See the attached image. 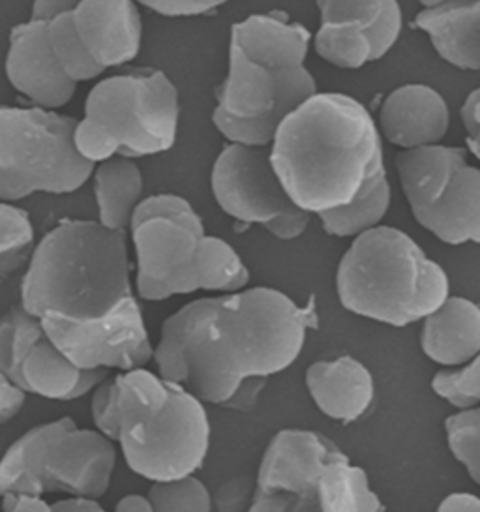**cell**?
I'll return each instance as SVG.
<instances>
[{"mask_svg":"<svg viewBox=\"0 0 480 512\" xmlns=\"http://www.w3.org/2000/svg\"><path fill=\"white\" fill-rule=\"evenodd\" d=\"M315 325L312 304L300 308L278 289L254 287L182 306L165 319L152 359L160 376L225 406L246 379L297 361Z\"/></svg>","mask_w":480,"mask_h":512,"instance_id":"obj_1","label":"cell"},{"mask_svg":"<svg viewBox=\"0 0 480 512\" xmlns=\"http://www.w3.org/2000/svg\"><path fill=\"white\" fill-rule=\"evenodd\" d=\"M270 145V162L285 192L310 214L347 205L385 169L374 117L340 92H315L280 122Z\"/></svg>","mask_w":480,"mask_h":512,"instance_id":"obj_2","label":"cell"},{"mask_svg":"<svg viewBox=\"0 0 480 512\" xmlns=\"http://www.w3.org/2000/svg\"><path fill=\"white\" fill-rule=\"evenodd\" d=\"M312 34L282 12L231 27L229 72L216 91L212 122L229 143L269 147L285 117L317 92L304 66Z\"/></svg>","mask_w":480,"mask_h":512,"instance_id":"obj_3","label":"cell"},{"mask_svg":"<svg viewBox=\"0 0 480 512\" xmlns=\"http://www.w3.org/2000/svg\"><path fill=\"white\" fill-rule=\"evenodd\" d=\"M130 297L126 231L92 220H62L34 246L21 306L38 317L92 321Z\"/></svg>","mask_w":480,"mask_h":512,"instance_id":"obj_4","label":"cell"},{"mask_svg":"<svg viewBox=\"0 0 480 512\" xmlns=\"http://www.w3.org/2000/svg\"><path fill=\"white\" fill-rule=\"evenodd\" d=\"M137 295L165 301L199 289L237 291L250 282L239 254L205 233L201 216L175 194L145 197L132 214Z\"/></svg>","mask_w":480,"mask_h":512,"instance_id":"obj_5","label":"cell"},{"mask_svg":"<svg viewBox=\"0 0 480 512\" xmlns=\"http://www.w3.org/2000/svg\"><path fill=\"white\" fill-rule=\"evenodd\" d=\"M119 387L122 456L128 467L149 481L194 475L210 445V424L203 402L184 385L134 368L115 376Z\"/></svg>","mask_w":480,"mask_h":512,"instance_id":"obj_6","label":"cell"},{"mask_svg":"<svg viewBox=\"0 0 480 512\" xmlns=\"http://www.w3.org/2000/svg\"><path fill=\"white\" fill-rule=\"evenodd\" d=\"M449 289L443 267L394 227L375 226L357 235L336 272L345 310L392 327L430 316L447 301Z\"/></svg>","mask_w":480,"mask_h":512,"instance_id":"obj_7","label":"cell"},{"mask_svg":"<svg viewBox=\"0 0 480 512\" xmlns=\"http://www.w3.org/2000/svg\"><path fill=\"white\" fill-rule=\"evenodd\" d=\"M250 511H385L364 469L312 430H282L263 454Z\"/></svg>","mask_w":480,"mask_h":512,"instance_id":"obj_8","label":"cell"},{"mask_svg":"<svg viewBox=\"0 0 480 512\" xmlns=\"http://www.w3.org/2000/svg\"><path fill=\"white\" fill-rule=\"evenodd\" d=\"M115 464L113 439L77 428L74 419L62 417L32 428L2 456L0 496L62 492L98 499L109 490Z\"/></svg>","mask_w":480,"mask_h":512,"instance_id":"obj_9","label":"cell"},{"mask_svg":"<svg viewBox=\"0 0 480 512\" xmlns=\"http://www.w3.org/2000/svg\"><path fill=\"white\" fill-rule=\"evenodd\" d=\"M75 124L53 109L0 106V201L72 194L89 181L94 164L75 149Z\"/></svg>","mask_w":480,"mask_h":512,"instance_id":"obj_10","label":"cell"},{"mask_svg":"<svg viewBox=\"0 0 480 512\" xmlns=\"http://www.w3.org/2000/svg\"><path fill=\"white\" fill-rule=\"evenodd\" d=\"M405 199L420 226L452 246L480 244V169L441 143L396 154Z\"/></svg>","mask_w":480,"mask_h":512,"instance_id":"obj_11","label":"cell"},{"mask_svg":"<svg viewBox=\"0 0 480 512\" xmlns=\"http://www.w3.org/2000/svg\"><path fill=\"white\" fill-rule=\"evenodd\" d=\"M179 91L160 70H139L100 81L85 100V121L102 130L119 156L167 152L179 132Z\"/></svg>","mask_w":480,"mask_h":512,"instance_id":"obj_12","label":"cell"},{"mask_svg":"<svg viewBox=\"0 0 480 512\" xmlns=\"http://www.w3.org/2000/svg\"><path fill=\"white\" fill-rule=\"evenodd\" d=\"M210 186L227 216L259 224L282 241L300 237L310 222V212L285 192L267 147L229 143L214 162Z\"/></svg>","mask_w":480,"mask_h":512,"instance_id":"obj_13","label":"cell"},{"mask_svg":"<svg viewBox=\"0 0 480 512\" xmlns=\"http://www.w3.org/2000/svg\"><path fill=\"white\" fill-rule=\"evenodd\" d=\"M317 8L321 25L315 51L345 70L383 59L402 32L398 0H317Z\"/></svg>","mask_w":480,"mask_h":512,"instance_id":"obj_14","label":"cell"},{"mask_svg":"<svg viewBox=\"0 0 480 512\" xmlns=\"http://www.w3.org/2000/svg\"><path fill=\"white\" fill-rule=\"evenodd\" d=\"M47 338L79 368H143L154 355L141 306L130 297L113 314L92 321L40 317Z\"/></svg>","mask_w":480,"mask_h":512,"instance_id":"obj_15","label":"cell"},{"mask_svg":"<svg viewBox=\"0 0 480 512\" xmlns=\"http://www.w3.org/2000/svg\"><path fill=\"white\" fill-rule=\"evenodd\" d=\"M6 76L15 91L44 109L66 106L75 94V81L64 74L51 49L47 21L30 19L10 32Z\"/></svg>","mask_w":480,"mask_h":512,"instance_id":"obj_16","label":"cell"},{"mask_svg":"<svg viewBox=\"0 0 480 512\" xmlns=\"http://www.w3.org/2000/svg\"><path fill=\"white\" fill-rule=\"evenodd\" d=\"M72 17L83 46L104 70L139 55L143 25L135 0H81Z\"/></svg>","mask_w":480,"mask_h":512,"instance_id":"obj_17","label":"cell"},{"mask_svg":"<svg viewBox=\"0 0 480 512\" xmlns=\"http://www.w3.org/2000/svg\"><path fill=\"white\" fill-rule=\"evenodd\" d=\"M450 111L445 98L428 85H404L390 92L379 109L383 137L402 149L437 145L447 136Z\"/></svg>","mask_w":480,"mask_h":512,"instance_id":"obj_18","label":"cell"},{"mask_svg":"<svg viewBox=\"0 0 480 512\" xmlns=\"http://www.w3.org/2000/svg\"><path fill=\"white\" fill-rule=\"evenodd\" d=\"M415 29L437 55L460 70H480V0H420Z\"/></svg>","mask_w":480,"mask_h":512,"instance_id":"obj_19","label":"cell"},{"mask_svg":"<svg viewBox=\"0 0 480 512\" xmlns=\"http://www.w3.org/2000/svg\"><path fill=\"white\" fill-rule=\"evenodd\" d=\"M306 385L315 406L334 421H357L374 402V377L353 357L314 362L306 370Z\"/></svg>","mask_w":480,"mask_h":512,"instance_id":"obj_20","label":"cell"},{"mask_svg":"<svg viewBox=\"0 0 480 512\" xmlns=\"http://www.w3.org/2000/svg\"><path fill=\"white\" fill-rule=\"evenodd\" d=\"M420 347L428 359L443 366H460L480 353V302L447 297L424 317Z\"/></svg>","mask_w":480,"mask_h":512,"instance_id":"obj_21","label":"cell"},{"mask_svg":"<svg viewBox=\"0 0 480 512\" xmlns=\"http://www.w3.org/2000/svg\"><path fill=\"white\" fill-rule=\"evenodd\" d=\"M94 194L98 203V222L107 229L126 231L132 214L143 196V175L132 158L113 156L96 164Z\"/></svg>","mask_w":480,"mask_h":512,"instance_id":"obj_22","label":"cell"},{"mask_svg":"<svg viewBox=\"0 0 480 512\" xmlns=\"http://www.w3.org/2000/svg\"><path fill=\"white\" fill-rule=\"evenodd\" d=\"M390 207V184L387 167L372 175L359 194L347 205L319 212L323 229L334 237H357L377 226Z\"/></svg>","mask_w":480,"mask_h":512,"instance_id":"obj_23","label":"cell"},{"mask_svg":"<svg viewBox=\"0 0 480 512\" xmlns=\"http://www.w3.org/2000/svg\"><path fill=\"white\" fill-rule=\"evenodd\" d=\"M79 374L81 368L75 366L45 334L21 366V389L49 400L70 402Z\"/></svg>","mask_w":480,"mask_h":512,"instance_id":"obj_24","label":"cell"},{"mask_svg":"<svg viewBox=\"0 0 480 512\" xmlns=\"http://www.w3.org/2000/svg\"><path fill=\"white\" fill-rule=\"evenodd\" d=\"M34 252V227L27 211L0 201V286L19 271Z\"/></svg>","mask_w":480,"mask_h":512,"instance_id":"obj_25","label":"cell"},{"mask_svg":"<svg viewBox=\"0 0 480 512\" xmlns=\"http://www.w3.org/2000/svg\"><path fill=\"white\" fill-rule=\"evenodd\" d=\"M47 32L51 49L59 61L60 68L72 81L81 83L102 76L104 68L90 57L87 47L83 46L79 34L75 31L72 12L47 21Z\"/></svg>","mask_w":480,"mask_h":512,"instance_id":"obj_26","label":"cell"},{"mask_svg":"<svg viewBox=\"0 0 480 512\" xmlns=\"http://www.w3.org/2000/svg\"><path fill=\"white\" fill-rule=\"evenodd\" d=\"M452 456L480 486V407H465L445 421Z\"/></svg>","mask_w":480,"mask_h":512,"instance_id":"obj_27","label":"cell"},{"mask_svg":"<svg viewBox=\"0 0 480 512\" xmlns=\"http://www.w3.org/2000/svg\"><path fill=\"white\" fill-rule=\"evenodd\" d=\"M147 497L154 511H212V496L194 475L154 482Z\"/></svg>","mask_w":480,"mask_h":512,"instance_id":"obj_28","label":"cell"},{"mask_svg":"<svg viewBox=\"0 0 480 512\" xmlns=\"http://www.w3.org/2000/svg\"><path fill=\"white\" fill-rule=\"evenodd\" d=\"M437 396L447 400L450 406L465 407L480 404V353L460 370H441L432 381Z\"/></svg>","mask_w":480,"mask_h":512,"instance_id":"obj_29","label":"cell"},{"mask_svg":"<svg viewBox=\"0 0 480 512\" xmlns=\"http://www.w3.org/2000/svg\"><path fill=\"white\" fill-rule=\"evenodd\" d=\"M90 411H92V421L96 424L98 432L117 441L120 430V407L119 387H117L115 377H107L94 389Z\"/></svg>","mask_w":480,"mask_h":512,"instance_id":"obj_30","label":"cell"},{"mask_svg":"<svg viewBox=\"0 0 480 512\" xmlns=\"http://www.w3.org/2000/svg\"><path fill=\"white\" fill-rule=\"evenodd\" d=\"M257 482L250 475H240L224 482L212 496V509L218 511H250Z\"/></svg>","mask_w":480,"mask_h":512,"instance_id":"obj_31","label":"cell"},{"mask_svg":"<svg viewBox=\"0 0 480 512\" xmlns=\"http://www.w3.org/2000/svg\"><path fill=\"white\" fill-rule=\"evenodd\" d=\"M156 14L167 17H192L209 14L227 0H135Z\"/></svg>","mask_w":480,"mask_h":512,"instance_id":"obj_32","label":"cell"},{"mask_svg":"<svg viewBox=\"0 0 480 512\" xmlns=\"http://www.w3.org/2000/svg\"><path fill=\"white\" fill-rule=\"evenodd\" d=\"M27 400V392L4 374H0V424L12 421L23 409Z\"/></svg>","mask_w":480,"mask_h":512,"instance_id":"obj_33","label":"cell"},{"mask_svg":"<svg viewBox=\"0 0 480 512\" xmlns=\"http://www.w3.org/2000/svg\"><path fill=\"white\" fill-rule=\"evenodd\" d=\"M462 121L467 130V147L480 162V87L467 96L462 107Z\"/></svg>","mask_w":480,"mask_h":512,"instance_id":"obj_34","label":"cell"},{"mask_svg":"<svg viewBox=\"0 0 480 512\" xmlns=\"http://www.w3.org/2000/svg\"><path fill=\"white\" fill-rule=\"evenodd\" d=\"M2 509L8 512H49L51 503L40 494L30 492H6L2 494Z\"/></svg>","mask_w":480,"mask_h":512,"instance_id":"obj_35","label":"cell"},{"mask_svg":"<svg viewBox=\"0 0 480 512\" xmlns=\"http://www.w3.org/2000/svg\"><path fill=\"white\" fill-rule=\"evenodd\" d=\"M81 0H34L32 16L36 21H51L62 14L74 12Z\"/></svg>","mask_w":480,"mask_h":512,"instance_id":"obj_36","label":"cell"},{"mask_svg":"<svg viewBox=\"0 0 480 512\" xmlns=\"http://www.w3.org/2000/svg\"><path fill=\"white\" fill-rule=\"evenodd\" d=\"M14 317L12 312L0 319V374L12 379V361H10V342H12Z\"/></svg>","mask_w":480,"mask_h":512,"instance_id":"obj_37","label":"cell"},{"mask_svg":"<svg viewBox=\"0 0 480 512\" xmlns=\"http://www.w3.org/2000/svg\"><path fill=\"white\" fill-rule=\"evenodd\" d=\"M107 377H109L107 368H81V374H79L70 400H77V398L89 394L90 391H94Z\"/></svg>","mask_w":480,"mask_h":512,"instance_id":"obj_38","label":"cell"},{"mask_svg":"<svg viewBox=\"0 0 480 512\" xmlns=\"http://www.w3.org/2000/svg\"><path fill=\"white\" fill-rule=\"evenodd\" d=\"M51 511L100 512L104 511V507L98 503L96 497L70 496L51 503Z\"/></svg>","mask_w":480,"mask_h":512,"instance_id":"obj_39","label":"cell"},{"mask_svg":"<svg viewBox=\"0 0 480 512\" xmlns=\"http://www.w3.org/2000/svg\"><path fill=\"white\" fill-rule=\"evenodd\" d=\"M439 511H480V497L467 492L450 494L445 501L439 503Z\"/></svg>","mask_w":480,"mask_h":512,"instance_id":"obj_40","label":"cell"},{"mask_svg":"<svg viewBox=\"0 0 480 512\" xmlns=\"http://www.w3.org/2000/svg\"><path fill=\"white\" fill-rule=\"evenodd\" d=\"M117 511L122 512H149L154 511L152 509V503L147 496H139V494H128V496L122 497L117 501L115 505Z\"/></svg>","mask_w":480,"mask_h":512,"instance_id":"obj_41","label":"cell"}]
</instances>
